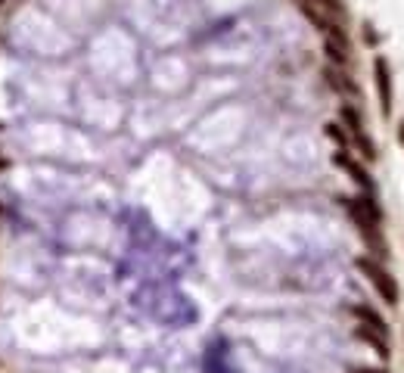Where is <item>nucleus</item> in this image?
I'll list each match as a JSON object with an SVG mask.
<instances>
[{"mask_svg":"<svg viewBox=\"0 0 404 373\" xmlns=\"http://www.w3.org/2000/svg\"><path fill=\"white\" fill-rule=\"evenodd\" d=\"M355 336H357V339H364L367 346H373V348H377V355H379V358H389V342H386V336L373 333L370 326H364V324L355 330Z\"/></svg>","mask_w":404,"mask_h":373,"instance_id":"obj_3","label":"nucleus"},{"mask_svg":"<svg viewBox=\"0 0 404 373\" xmlns=\"http://www.w3.org/2000/svg\"><path fill=\"white\" fill-rule=\"evenodd\" d=\"M336 165H342L345 171H351V177H355V181L361 183L364 190H370V187H373V183H370V177H367V171H364L361 165H357L351 156H345V153H336Z\"/></svg>","mask_w":404,"mask_h":373,"instance_id":"obj_4","label":"nucleus"},{"mask_svg":"<svg viewBox=\"0 0 404 373\" xmlns=\"http://www.w3.org/2000/svg\"><path fill=\"white\" fill-rule=\"evenodd\" d=\"M377 88H379V103H383V112H392V75H389V62L379 56L377 60Z\"/></svg>","mask_w":404,"mask_h":373,"instance_id":"obj_2","label":"nucleus"},{"mask_svg":"<svg viewBox=\"0 0 404 373\" xmlns=\"http://www.w3.org/2000/svg\"><path fill=\"white\" fill-rule=\"evenodd\" d=\"M398 137H401V146H404V122H401V128H398Z\"/></svg>","mask_w":404,"mask_h":373,"instance_id":"obj_8","label":"nucleus"},{"mask_svg":"<svg viewBox=\"0 0 404 373\" xmlns=\"http://www.w3.org/2000/svg\"><path fill=\"white\" fill-rule=\"evenodd\" d=\"M355 265H357V271L373 283V290L379 292V298H383L386 305H398V283L383 265H377L373 258H357Z\"/></svg>","mask_w":404,"mask_h":373,"instance_id":"obj_1","label":"nucleus"},{"mask_svg":"<svg viewBox=\"0 0 404 373\" xmlns=\"http://www.w3.org/2000/svg\"><path fill=\"white\" fill-rule=\"evenodd\" d=\"M355 314H357V318H361V324H364V326H370L373 333H379V336H389V326H386V320L379 318V314L373 311V308H364V305H357V308H355Z\"/></svg>","mask_w":404,"mask_h":373,"instance_id":"obj_5","label":"nucleus"},{"mask_svg":"<svg viewBox=\"0 0 404 373\" xmlns=\"http://www.w3.org/2000/svg\"><path fill=\"white\" fill-rule=\"evenodd\" d=\"M342 118L349 122V128H351V134H355V137L364 134V131H361V118H357V112L351 106H342Z\"/></svg>","mask_w":404,"mask_h":373,"instance_id":"obj_6","label":"nucleus"},{"mask_svg":"<svg viewBox=\"0 0 404 373\" xmlns=\"http://www.w3.org/2000/svg\"><path fill=\"white\" fill-rule=\"evenodd\" d=\"M0 171H7V159H0Z\"/></svg>","mask_w":404,"mask_h":373,"instance_id":"obj_9","label":"nucleus"},{"mask_svg":"<svg viewBox=\"0 0 404 373\" xmlns=\"http://www.w3.org/2000/svg\"><path fill=\"white\" fill-rule=\"evenodd\" d=\"M351 373H386V370H377V367H357V370H351Z\"/></svg>","mask_w":404,"mask_h":373,"instance_id":"obj_7","label":"nucleus"}]
</instances>
